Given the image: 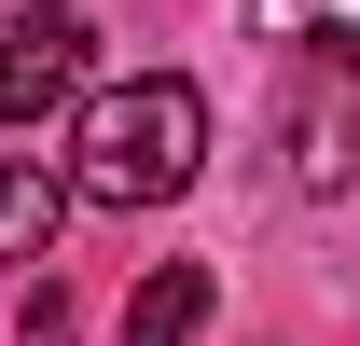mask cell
<instances>
[{"mask_svg":"<svg viewBox=\"0 0 360 346\" xmlns=\"http://www.w3.org/2000/svg\"><path fill=\"white\" fill-rule=\"evenodd\" d=\"M194 167H208V97L180 84V70L97 84L84 111H70V194H84V208H167Z\"/></svg>","mask_w":360,"mask_h":346,"instance_id":"obj_1","label":"cell"},{"mask_svg":"<svg viewBox=\"0 0 360 346\" xmlns=\"http://www.w3.org/2000/svg\"><path fill=\"white\" fill-rule=\"evenodd\" d=\"M84 56H97V28L70 14V0H28V14H0V125H42L56 97L84 84Z\"/></svg>","mask_w":360,"mask_h":346,"instance_id":"obj_2","label":"cell"},{"mask_svg":"<svg viewBox=\"0 0 360 346\" xmlns=\"http://www.w3.org/2000/svg\"><path fill=\"white\" fill-rule=\"evenodd\" d=\"M208 333V263H153L125 291V346H194Z\"/></svg>","mask_w":360,"mask_h":346,"instance_id":"obj_3","label":"cell"},{"mask_svg":"<svg viewBox=\"0 0 360 346\" xmlns=\"http://www.w3.org/2000/svg\"><path fill=\"white\" fill-rule=\"evenodd\" d=\"M56 208H70V180L28 167V153H0V263H42L56 250Z\"/></svg>","mask_w":360,"mask_h":346,"instance_id":"obj_4","label":"cell"}]
</instances>
